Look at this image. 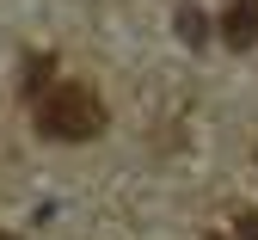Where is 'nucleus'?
Wrapping results in <instances>:
<instances>
[{
	"label": "nucleus",
	"mask_w": 258,
	"mask_h": 240,
	"mask_svg": "<svg viewBox=\"0 0 258 240\" xmlns=\"http://www.w3.org/2000/svg\"><path fill=\"white\" fill-rule=\"evenodd\" d=\"M49 86V56H31V68H25V92H43Z\"/></svg>",
	"instance_id": "3"
},
{
	"label": "nucleus",
	"mask_w": 258,
	"mask_h": 240,
	"mask_svg": "<svg viewBox=\"0 0 258 240\" xmlns=\"http://www.w3.org/2000/svg\"><path fill=\"white\" fill-rule=\"evenodd\" d=\"M240 240H258V210H246V216H240Z\"/></svg>",
	"instance_id": "4"
},
{
	"label": "nucleus",
	"mask_w": 258,
	"mask_h": 240,
	"mask_svg": "<svg viewBox=\"0 0 258 240\" xmlns=\"http://www.w3.org/2000/svg\"><path fill=\"white\" fill-rule=\"evenodd\" d=\"M221 37L234 50L258 43V0H221Z\"/></svg>",
	"instance_id": "2"
},
{
	"label": "nucleus",
	"mask_w": 258,
	"mask_h": 240,
	"mask_svg": "<svg viewBox=\"0 0 258 240\" xmlns=\"http://www.w3.org/2000/svg\"><path fill=\"white\" fill-rule=\"evenodd\" d=\"M37 129L49 135V142H92V135L105 129V105L86 86H74V80L43 86L37 92Z\"/></svg>",
	"instance_id": "1"
},
{
	"label": "nucleus",
	"mask_w": 258,
	"mask_h": 240,
	"mask_svg": "<svg viewBox=\"0 0 258 240\" xmlns=\"http://www.w3.org/2000/svg\"><path fill=\"white\" fill-rule=\"evenodd\" d=\"M0 240H13V234H0Z\"/></svg>",
	"instance_id": "5"
}]
</instances>
